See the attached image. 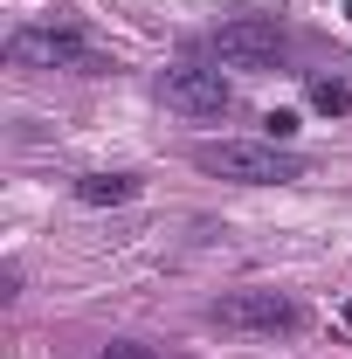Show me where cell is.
Instances as JSON below:
<instances>
[{
  "label": "cell",
  "instance_id": "obj_8",
  "mask_svg": "<svg viewBox=\"0 0 352 359\" xmlns=\"http://www.w3.org/2000/svg\"><path fill=\"white\" fill-rule=\"evenodd\" d=\"M263 138H269V145H290V138H297V111H269V118H263Z\"/></svg>",
  "mask_w": 352,
  "mask_h": 359
},
{
  "label": "cell",
  "instance_id": "obj_2",
  "mask_svg": "<svg viewBox=\"0 0 352 359\" xmlns=\"http://www.w3.org/2000/svg\"><path fill=\"white\" fill-rule=\"evenodd\" d=\"M7 69H83V76H97L104 55L69 28H14L7 35Z\"/></svg>",
  "mask_w": 352,
  "mask_h": 359
},
{
  "label": "cell",
  "instance_id": "obj_1",
  "mask_svg": "<svg viewBox=\"0 0 352 359\" xmlns=\"http://www.w3.org/2000/svg\"><path fill=\"white\" fill-rule=\"evenodd\" d=\"M194 166L215 180H235V187H290V180H304V159L290 145H269V138H208V145H194Z\"/></svg>",
  "mask_w": 352,
  "mask_h": 359
},
{
  "label": "cell",
  "instance_id": "obj_11",
  "mask_svg": "<svg viewBox=\"0 0 352 359\" xmlns=\"http://www.w3.org/2000/svg\"><path fill=\"white\" fill-rule=\"evenodd\" d=\"M346 14H352V0H346Z\"/></svg>",
  "mask_w": 352,
  "mask_h": 359
},
{
  "label": "cell",
  "instance_id": "obj_3",
  "mask_svg": "<svg viewBox=\"0 0 352 359\" xmlns=\"http://www.w3.org/2000/svg\"><path fill=\"white\" fill-rule=\"evenodd\" d=\"M297 304L283 290H228L215 297V325L221 332H256V339H276V332H297Z\"/></svg>",
  "mask_w": 352,
  "mask_h": 359
},
{
  "label": "cell",
  "instance_id": "obj_5",
  "mask_svg": "<svg viewBox=\"0 0 352 359\" xmlns=\"http://www.w3.org/2000/svg\"><path fill=\"white\" fill-rule=\"evenodd\" d=\"M159 97H166L173 111H187V118H221V111L235 104L228 76L208 69V62H173V69L159 76Z\"/></svg>",
  "mask_w": 352,
  "mask_h": 359
},
{
  "label": "cell",
  "instance_id": "obj_10",
  "mask_svg": "<svg viewBox=\"0 0 352 359\" xmlns=\"http://www.w3.org/2000/svg\"><path fill=\"white\" fill-rule=\"evenodd\" d=\"M346 325H352V304H346Z\"/></svg>",
  "mask_w": 352,
  "mask_h": 359
},
{
  "label": "cell",
  "instance_id": "obj_7",
  "mask_svg": "<svg viewBox=\"0 0 352 359\" xmlns=\"http://www.w3.org/2000/svg\"><path fill=\"white\" fill-rule=\"evenodd\" d=\"M311 104H318L325 118H346V111H352V83H339V76H318V83H311Z\"/></svg>",
  "mask_w": 352,
  "mask_h": 359
},
{
  "label": "cell",
  "instance_id": "obj_6",
  "mask_svg": "<svg viewBox=\"0 0 352 359\" xmlns=\"http://www.w3.org/2000/svg\"><path fill=\"white\" fill-rule=\"evenodd\" d=\"M76 201H83V208H118V201H138V173H83V180H76Z\"/></svg>",
  "mask_w": 352,
  "mask_h": 359
},
{
  "label": "cell",
  "instance_id": "obj_4",
  "mask_svg": "<svg viewBox=\"0 0 352 359\" xmlns=\"http://www.w3.org/2000/svg\"><path fill=\"white\" fill-rule=\"evenodd\" d=\"M283 55H290L283 21H228V28H215V62H228V69H276Z\"/></svg>",
  "mask_w": 352,
  "mask_h": 359
},
{
  "label": "cell",
  "instance_id": "obj_9",
  "mask_svg": "<svg viewBox=\"0 0 352 359\" xmlns=\"http://www.w3.org/2000/svg\"><path fill=\"white\" fill-rule=\"evenodd\" d=\"M97 359H159L152 346H138V339H118V346H104Z\"/></svg>",
  "mask_w": 352,
  "mask_h": 359
}]
</instances>
